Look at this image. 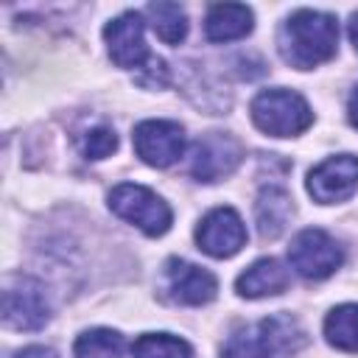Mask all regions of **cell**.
<instances>
[{
  "label": "cell",
  "mask_w": 358,
  "mask_h": 358,
  "mask_svg": "<svg viewBox=\"0 0 358 358\" xmlns=\"http://www.w3.org/2000/svg\"><path fill=\"white\" fill-rule=\"evenodd\" d=\"M338 45V22L333 14L299 8L294 11L277 36V48L285 64L296 70L319 67L322 62H330L336 56Z\"/></svg>",
  "instance_id": "6da1fadb"
},
{
  "label": "cell",
  "mask_w": 358,
  "mask_h": 358,
  "mask_svg": "<svg viewBox=\"0 0 358 358\" xmlns=\"http://www.w3.org/2000/svg\"><path fill=\"white\" fill-rule=\"evenodd\" d=\"M305 333L291 316H271L260 319L249 327L235 330L224 350L221 358H277V355H294L302 350Z\"/></svg>",
  "instance_id": "7a4b0ae2"
},
{
  "label": "cell",
  "mask_w": 358,
  "mask_h": 358,
  "mask_svg": "<svg viewBox=\"0 0 358 358\" xmlns=\"http://www.w3.org/2000/svg\"><path fill=\"white\" fill-rule=\"evenodd\" d=\"M252 120L268 137H296L313 123V112L299 92L274 87L255 95Z\"/></svg>",
  "instance_id": "3957f363"
},
{
  "label": "cell",
  "mask_w": 358,
  "mask_h": 358,
  "mask_svg": "<svg viewBox=\"0 0 358 358\" xmlns=\"http://www.w3.org/2000/svg\"><path fill=\"white\" fill-rule=\"evenodd\" d=\"M109 210L151 238L168 232V227L173 221V213L165 204V199H159L154 190H148L143 185H131V182H120L117 187H112Z\"/></svg>",
  "instance_id": "277c9868"
},
{
  "label": "cell",
  "mask_w": 358,
  "mask_h": 358,
  "mask_svg": "<svg viewBox=\"0 0 358 358\" xmlns=\"http://www.w3.org/2000/svg\"><path fill=\"white\" fill-rule=\"evenodd\" d=\"M288 263L305 280H324L344 263V252L336 243V238H330L324 229L310 227L296 232V238L291 241Z\"/></svg>",
  "instance_id": "5b68a950"
},
{
  "label": "cell",
  "mask_w": 358,
  "mask_h": 358,
  "mask_svg": "<svg viewBox=\"0 0 358 358\" xmlns=\"http://www.w3.org/2000/svg\"><path fill=\"white\" fill-rule=\"evenodd\" d=\"M103 39L109 48V56L117 67L123 70H137V76L143 70H148L157 59L148 53L145 45V22L137 11H126L120 17H115L106 28H103Z\"/></svg>",
  "instance_id": "8992f818"
},
{
  "label": "cell",
  "mask_w": 358,
  "mask_h": 358,
  "mask_svg": "<svg viewBox=\"0 0 358 358\" xmlns=\"http://www.w3.org/2000/svg\"><path fill=\"white\" fill-rule=\"evenodd\" d=\"M50 319L45 288L31 277H11L3 291V322L14 330H39Z\"/></svg>",
  "instance_id": "52a82bcc"
},
{
  "label": "cell",
  "mask_w": 358,
  "mask_h": 358,
  "mask_svg": "<svg viewBox=\"0 0 358 358\" xmlns=\"http://www.w3.org/2000/svg\"><path fill=\"white\" fill-rule=\"evenodd\" d=\"M134 151L151 168L173 165L185 151V129L176 120H143L134 126Z\"/></svg>",
  "instance_id": "ba28073f"
},
{
  "label": "cell",
  "mask_w": 358,
  "mask_h": 358,
  "mask_svg": "<svg viewBox=\"0 0 358 358\" xmlns=\"http://www.w3.org/2000/svg\"><path fill=\"white\" fill-rule=\"evenodd\" d=\"M243 159V145L224 131H210L193 145L190 173L199 182H218L229 176Z\"/></svg>",
  "instance_id": "9c48e42d"
},
{
  "label": "cell",
  "mask_w": 358,
  "mask_h": 358,
  "mask_svg": "<svg viewBox=\"0 0 358 358\" xmlns=\"http://www.w3.org/2000/svg\"><path fill=\"white\" fill-rule=\"evenodd\" d=\"M355 190H358V157L355 154L327 157L308 173V193L319 204L347 201Z\"/></svg>",
  "instance_id": "30bf717a"
},
{
  "label": "cell",
  "mask_w": 358,
  "mask_h": 358,
  "mask_svg": "<svg viewBox=\"0 0 358 358\" xmlns=\"http://www.w3.org/2000/svg\"><path fill=\"white\" fill-rule=\"evenodd\" d=\"M196 243L210 257H232L246 243V227L232 207H215L196 227Z\"/></svg>",
  "instance_id": "8fae6325"
},
{
  "label": "cell",
  "mask_w": 358,
  "mask_h": 358,
  "mask_svg": "<svg viewBox=\"0 0 358 358\" xmlns=\"http://www.w3.org/2000/svg\"><path fill=\"white\" fill-rule=\"evenodd\" d=\"M165 282H168L171 299L182 305H207L210 299H215V291H218V280L213 271L179 257H171L165 263Z\"/></svg>",
  "instance_id": "7c38bea8"
},
{
  "label": "cell",
  "mask_w": 358,
  "mask_h": 358,
  "mask_svg": "<svg viewBox=\"0 0 358 358\" xmlns=\"http://www.w3.org/2000/svg\"><path fill=\"white\" fill-rule=\"evenodd\" d=\"M288 282H291V274L280 260L260 257L235 280V291L246 299H260V296L282 294L288 288Z\"/></svg>",
  "instance_id": "4fadbf2b"
},
{
  "label": "cell",
  "mask_w": 358,
  "mask_h": 358,
  "mask_svg": "<svg viewBox=\"0 0 358 358\" xmlns=\"http://www.w3.org/2000/svg\"><path fill=\"white\" fill-rule=\"evenodd\" d=\"M255 25V14L249 6L241 3H218L207 11L204 20V34L210 42H232L241 39L252 31Z\"/></svg>",
  "instance_id": "5bb4252c"
},
{
  "label": "cell",
  "mask_w": 358,
  "mask_h": 358,
  "mask_svg": "<svg viewBox=\"0 0 358 358\" xmlns=\"http://www.w3.org/2000/svg\"><path fill=\"white\" fill-rule=\"evenodd\" d=\"M291 196L277 187V185H268L260 190L257 196V204H255V218H257V232L260 238L271 241L277 235H282V229L288 227V218H291Z\"/></svg>",
  "instance_id": "9a60e30c"
},
{
  "label": "cell",
  "mask_w": 358,
  "mask_h": 358,
  "mask_svg": "<svg viewBox=\"0 0 358 358\" xmlns=\"http://www.w3.org/2000/svg\"><path fill=\"white\" fill-rule=\"evenodd\" d=\"M324 338L344 352H358V305L347 302L327 313L324 319Z\"/></svg>",
  "instance_id": "2e32d148"
},
{
  "label": "cell",
  "mask_w": 358,
  "mask_h": 358,
  "mask_svg": "<svg viewBox=\"0 0 358 358\" xmlns=\"http://www.w3.org/2000/svg\"><path fill=\"white\" fill-rule=\"evenodd\" d=\"M145 17L165 45H179L187 36V14L176 3H151L145 8Z\"/></svg>",
  "instance_id": "e0dca14e"
},
{
  "label": "cell",
  "mask_w": 358,
  "mask_h": 358,
  "mask_svg": "<svg viewBox=\"0 0 358 358\" xmlns=\"http://www.w3.org/2000/svg\"><path fill=\"white\" fill-rule=\"evenodd\" d=\"M123 350H126V341L117 330L92 327L76 338L73 355L76 358H123Z\"/></svg>",
  "instance_id": "ac0fdd59"
},
{
  "label": "cell",
  "mask_w": 358,
  "mask_h": 358,
  "mask_svg": "<svg viewBox=\"0 0 358 358\" xmlns=\"http://www.w3.org/2000/svg\"><path fill=\"white\" fill-rule=\"evenodd\" d=\"M131 358H193V347L171 333H145L131 344Z\"/></svg>",
  "instance_id": "d6986e66"
},
{
  "label": "cell",
  "mask_w": 358,
  "mask_h": 358,
  "mask_svg": "<svg viewBox=\"0 0 358 358\" xmlns=\"http://www.w3.org/2000/svg\"><path fill=\"white\" fill-rule=\"evenodd\" d=\"M117 148V134L109 126H95L81 137V154L87 159H103Z\"/></svg>",
  "instance_id": "ffe728a7"
},
{
  "label": "cell",
  "mask_w": 358,
  "mask_h": 358,
  "mask_svg": "<svg viewBox=\"0 0 358 358\" xmlns=\"http://www.w3.org/2000/svg\"><path fill=\"white\" fill-rule=\"evenodd\" d=\"M14 358H59L50 347H39V344H34V347H25V350H20Z\"/></svg>",
  "instance_id": "44dd1931"
},
{
  "label": "cell",
  "mask_w": 358,
  "mask_h": 358,
  "mask_svg": "<svg viewBox=\"0 0 358 358\" xmlns=\"http://www.w3.org/2000/svg\"><path fill=\"white\" fill-rule=\"evenodd\" d=\"M347 112H350V123L358 129V87H355L352 95H350V106H347Z\"/></svg>",
  "instance_id": "7402d4cb"
},
{
  "label": "cell",
  "mask_w": 358,
  "mask_h": 358,
  "mask_svg": "<svg viewBox=\"0 0 358 358\" xmlns=\"http://www.w3.org/2000/svg\"><path fill=\"white\" fill-rule=\"evenodd\" d=\"M350 39H352V45H355V50H358V11L350 17Z\"/></svg>",
  "instance_id": "603a6c76"
}]
</instances>
